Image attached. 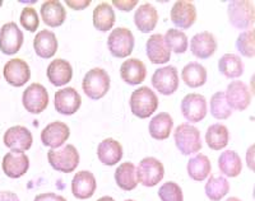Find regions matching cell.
Here are the masks:
<instances>
[{"mask_svg":"<svg viewBox=\"0 0 255 201\" xmlns=\"http://www.w3.org/2000/svg\"><path fill=\"white\" fill-rule=\"evenodd\" d=\"M166 46L170 49V51H174L175 54H184L189 47V41L186 35L183 31L176 28L168 29L166 35L163 36Z\"/></svg>","mask_w":255,"mask_h":201,"instance_id":"8d00e7d4","label":"cell"},{"mask_svg":"<svg viewBox=\"0 0 255 201\" xmlns=\"http://www.w3.org/2000/svg\"><path fill=\"white\" fill-rule=\"evenodd\" d=\"M4 78L10 86L23 87L31 78V69L22 59H12L4 66Z\"/></svg>","mask_w":255,"mask_h":201,"instance_id":"9a60e30c","label":"cell"},{"mask_svg":"<svg viewBox=\"0 0 255 201\" xmlns=\"http://www.w3.org/2000/svg\"><path fill=\"white\" fill-rule=\"evenodd\" d=\"M123 154L124 152H123L122 144L110 138L102 140L97 148V157H99L100 162L106 166L118 164V162L122 161Z\"/></svg>","mask_w":255,"mask_h":201,"instance_id":"484cf974","label":"cell"},{"mask_svg":"<svg viewBox=\"0 0 255 201\" xmlns=\"http://www.w3.org/2000/svg\"><path fill=\"white\" fill-rule=\"evenodd\" d=\"M97 187V182L93 173L88 171H81L73 177L72 193L78 200H87L92 198Z\"/></svg>","mask_w":255,"mask_h":201,"instance_id":"ac0fdd59","label":"cell"},{"mask_svg":"<svg viewBox=\"0 0 255 201\" xmlns=\"http://www.w3.org/2000/svg\"><path fill=\"white\" fill-rule=\"evenodd\" d=\"M226 100L232 109L244 111L249 107L252 102V95L248 86L241 81H234L229 84L225 92Z\"/></svg>","mask_w":255,"mask_h":201,"instance_id":"4fadbf2b","label":"cell"},{"mask_svg":"<svg viewBox=\"0 0 255 201\" xmlns=\"http://www.w3.org/2000/svg\"><path fill=\"white\" fill-rule=\"evenodd\" d=\"M171 20L179 28H190L197 20V9L194 4L184 1V0L176 1L171 9Z\"/></svg>","mask_w":255,"mask_h":201,"instance_id":"e0dca14e","label":"cell"},{"mask_svg":"<svg viewBox=\"0 0 255 201\" xmlns=\"http://www.w3.org/2000/svg\"><path fill=\"white\" fill-rule=\"evenodd\" d=\"M175 144L183 155H190L202 149L199 130L190 124H181L175 129Z\"/></svg>","mask_w":255,"mask_h":201,"instance_id":"3957f363","label":"cell"},{"mask_svg":"<svg viewBox=\"0 0 255 201\" xmlns=\"http://www.w3.org/2000/svg\"><path fill=\"white\" fill-rule=\"evenodd\" d=\"M181 78L189 88H199L207 82V70L199 63H189L184 66Z\"/></svg>","mask_w":255,"mask_h":201,"instance_id":"4dcf8cb0","label":"cell"},{"mask_svg":"<svg viewBox=\"0 0 255 201\" xmlns=\"http://www.w3.org/2000/svg\"><path fill=\"white\" fill-rule=\"evenodd\" d=\"M218 70L229 79L240 78L244 73V63L235 54H225L218 61Z\"/></svg>","mask_w":255,"mask_h":201,"instance_id":"836d02e7","label":"cell"},{"mask_svg":"<svg viewBox=\"0 0 255 201\" xmlns=\"http://www.w3.org/2000/svg\"><path fill=\"white\" fill-rule=\"evenodd\" d=\"M33 201H67V199L54 193H46L37 195Z\"/></svg>","mask_w":255,"mask_h":201,"instance_id":"7bdbcfd3","label":"cell"},{"mask_svg":"<svg viewBox=\"0 0 255 201\" xmlns=\"http://www.w3.org/2000/svg\"><path fill=\"white\" fill-rule=\"evenodd\" d=\"M3 172L9 178H19L26 175L29 168V159L23 153H6L3 158Z\"/></svg>","mask_w":255,"mask_h":201,"instance_id":"ffe728a7","label":"cell"},{"mask_svg":"<svg viewBox=\"0 0 255 201\" xmlns=\"http://www.w3.org/2000/svg\"><path fill=\"white\" fill-rule=\"evenodd\" d=\"M134 43L135 40L130 29L118 27L109 36L108 47L114 58L123 59L128 58L133 52Z\"/></svg>","mask_w":255,"mask_h":201,"instance_id":"5b68a950","label":"cell"},{"mask_svg":"<svg viewBox=\"0 0 255 201\" xmlns=\"http://www.w3.org/2000/svg\"><path fill=\"white\" fill-rule=\"evenodd\" d=\"M40 13L45 24L47 27H52V28L60 27L67 19L65 8H64L60 1H56V0L45 1L41 6Z\"/></svg>","mask_w":255,"mask_h":201,"instance_id":"d4e9b609","label":"cell"},{"mask_svg":"<svg viewBox=\"0 0 255 201\" xmlns=\"http://www.w3.org/2000/svg\"><path fill=\"white\" fill-rule=\"evenodd\" d=\"M181 112L189 122H199L207 115V100L204 96L190 93L181 100Z\"/></svg>","mask_w":255,"mask_h":201,"instance_id":"7c38bea8","label":"cell"},{"mask_svg":"<svg viewBox=\"0 0 255 201\" xmlns=\"http://www.w3.org/2000/svg\"><path fill=\"white\" fill-rule=\"evenodd\" d=\"M225 201H241V200L238 198H229L227 200H225Z\"/></svg>","mask_w":255,"mask_h":201,"instance_id":"c3c4849f","label":"cell"},{"mask_svg":"<svg viewBox=\"0 0 255 201\" xmlns=\"http://www.w3.org/2000/svg\"><path fill=\"white\" fill-rule=\"evenodd\" d=\"M125 201H135V200H125Z\"/></svg>","mask_w":255,"mask_h":201,"instance_id":"f907efd6","label":"cell"},{"mask_svg":"<svg viewBox=\"0 0 255 201\" xmlns=\"http://www.w3.org/2000/svg\"><path fill=\"white\" fill-rule=\"evenodd\" d=\"M206 195L211 201H220L229 194L230 184L226 178L222 176H211L207 180Z\"/></svg>","mask_w":255,"mask_h":201,"instance_id":"d590c367","label":"cell"},{"mask_svg":"<svg viewBox=\"0 0 255 201\" xmlns=\"http://www.w3.org/2000/svg\"><path fill=\"white\" fill-rule=\"evenodd\" d=\"M174 127V120L167 112H161L154 116L149 122V134L156 140H165L170 136Z\"/></svg>","mask_w":255,"mask_h":201,"instance_id":"f1b7e54d","label":"cell"},{"mask_svg":"<svg viewBox=\"0 0 255 201\" xmlns=\"http://www.w3.org/2000/svg\"><path fill=\"white\" fill-rule=\"evenodd\" d=\"M24 36L14 22L5 23L0 29V51L5 55H14L23 45Z\"/></svg>","mask_w":255,"mask_h":201,"instance_id":"30bf717a","label":"cell"},{"mask_svg":"<svg viewBox=\"0 0 255 201\" xmlns=\"http://www.w3.org/2000/svg\"><path fill=\"white\" fill-rule=\"evenodd\" d=\"M0 201H19L18 196L10 191H0Z\"/></svg>","mask_w":255,"mask_h":201,"instance_id":"f6af8a7d","label":"cell"},{"mask_svg":"<svg viewBox=\"0 0 255 201\" xmlns=\"http://www.w3.org/2000/svg\"><path fill=\"white\" fill-rule=\"evenodd\" d=\"M33 138L27 127L13 126L8 129L4 134V144L13 153H24L31 149Z\"/></svg>","mask_w":255,"mask_h":201,"instance_id":"8fae6325","label":"cell"},{"mask_svg":"<svg viewBox=\"0 0 255 201\" xmlns=\"http://www.w3.org/2000/svg\"><path fill=\"white\" fill-rule=\"evenodd\" d=\"M50 166L59 172L70 173L76 170L79 164V153L74 145L68 144L63 148L51 149L47 153Z\"/></svg>","mask_w":255,"mask_h":201,"instance_id":"277c9868","label":"cell"},{"mask_svg":"<svg viewBox=\"0 0 255 201\" xmlns=\"http://www.w3.org/2000/svg\"><path fill=\"white\" fill-rule=\"evenodd\" d=\"M33 49L38 58L50 59L58 51V40L54 32L40 31L33 40Z\"/></svg>","mask_w":255,"mask_h":201,"instance_id":"cb8c5ba5","label":"cell"},{"mask_svg":"<svg viewBox=\"0 0 255 201\" xmlns=\"http://www.w3.org/2000/svg\"><path fill=\"white\" fill-rule=\"evenodd\" d=\"M158 107L156 93L148 87L135 89L130 96V109L138 118H148Z\"/></svg>","mask_w":255,"mask_h":201,"instance_id":"6da1fadb","label":"cell"},{"mask_svg":"<svg viewBox=\"0 0 255 201\" xmlns=\"http://www.w3.org/2000/svg\"><path fill=\"white\" fill-rule=\"evenodd\" d=\"M115 24V12L109 3H101L93 10V26L101 32H108Z\"/></svg>","mask_w":255,"mask_h":201,"instance_id":"f546056e","label":"cell"},{"mask_svg":"<svg viewBox=\"0 0 255 201\" xmlns=\"http://www.w3.org/2000/svg\"><path fill=\"white\" fill-rule=\"evenodd\" d=\"M19 19L20 24H22L28 32H36V29L38 28V24H40L37 12H36L35 8H32V6H26V8H23V10L20 13Z\"/></svg>","mask_w":255,"mask_h":201,"instance_id":"60d3db41","label":"cell"},{"mask_svg":"<svg viewBox=\"0 0 255 201\" xmlns=\"http://www.w3.org/2000/svg\"><path fill=\"white\" fill-rule=\"evenodd\" d=\"M116 185L124 191H131L138 186L136 180V167L131 162H125L115 171Z\"/></svg>","mask_w":255,"mask_h":201,"instance_id":"83f0119b","label":"cell"},{"mask_svg":"<svg viewBox=\"0 0 255 201\" xmlns=\"http://www.w3.org/2000/svg\"><path fill=\"white\" fill-rule=\"evenodd\" d=\"M73 68L69 61L56 59L47 66V78L50 83L55 87H63L72 81Z\"/></svg>","mask_w":255,"mask_h":201,"instance_id":"603a6c76","label":"cell"},{"mask_svg":"<svg viewBox=\"0 0 255 201\" xmlns=\"http://www.w3.org/2000/svg\"><path fill=\"white\" fill-rule=\"evenodd\" d=\"M227 14H229L230 23L235 28L247 29L254 24V4L250 1H245V0L230 1Z\"/></svg>","mask_w":255,"mask_h":201,"instance_id":"52a82bcc","label":"cell"},{"mask_svg":"<svg viewBox=\"0 0 255 201\" xmlns=\"http://www.w3.org/2000/svg\"><path fill=\"white\" fill-rule=\"evenodd\" d=\"M82 88L91 100H101L110 89V77L101 68H93L84 75Z\"/></svg>","mask_w":255,"mask_h":201,"instance_id":"7a4b0ae2","label":"cell"},{"mask_svg":"<svg viewBox=\"0 0 255 201\" xmlns=\"http://www.w3.org/2000/svg\"><path fill=\"white\" fill-rule=\"evenodd\" d=\"M186 171L191 180L194 181H203L207 180L211 173V161L207 155L197 154L191 159H189Z\"/></svg>","mask_w":255,"mask_h":201,"instance_id":"d6a6232c","label":"cell"},{"mask_svg":"<svg viewBox=\"0 0 255 201\" xmlns=\"http://www.w3.org/2000/svg\"><path fill=\"white\" fill-rule=\"evenodd\" d=\"M91 4V0H82V1H73V0H67V5L70 6L74 10H82L86 9Z\"/></svg>","mask_w":255,"mask_h":201,"instance_id":"ee69618b","label":"cell"},{"mask_svg":"<svg viewBox=\"0 0 255 201\" xmlns=\"http://www.w3.org/2000/svg\"><path fill=\"white\" fill-rule=\"evenodd\" d=\"M161 201H184L183 190L176 182L168 181L163 184L158 190Z\"/></svg>","mask_w":255,"mask_h":201,"instance_id":"ab89813d","label":"cell"},{"mask_svg":"<svg viewBox=\"0 0 255 201\" xmlns=\"http://www.w3.org/2000/svg\"><path fill=\"white\" fill-rule=\"evenodd\" d=\"M145 51L152 64H166L171 59V51L166 46L163 36L159 33L152 35L148 38Z\"/></svg>","mask_w":255,"mask_h":201,"instance_id":"7402d4cb","label":"cell"},{"mask_svg":"<svg viewBox=\"0 0 255 201\" xmlns=\"http://www.w3.org/2000/svg\"><path fill=\"white\" fill-rule=\"evenodd\" d=\"M82 98L74 88L59 89L55 93V108L61 115H74L81 108Z\"/></svg>","mask_w":255,"mask_h":201,"instance_id":"2e32d148","label":"cell"},{"mask_svg":"<svg viewBox=\"0 0 255 201\" xmlns=\"http://www.w3.org/2000/svg\"><path fill=\"white\" fill-rule=\"evenodd\" d=\"M218 168L227 177H238L243 170L240 155L235 150H225L218 158Z\"/></svg>","mask_w":255,"mask_h":201,"instance_id":"1f68e13d","label":"cell"},{"mask_svg":"<svg viewBox=\"0 0 255 201\" xmlns=\"http://www.w3.org/2000/svg\"><path fill=\"white\" fill-rule=\"evenodd\" d=\"M134 23L143 33L152 32L158 23V12L152 4H143L136 9L134 14Z\"/></svg>","mask_w":255,"mask_h":201,"instance_id":"4316f807","label":"cell"},{"mask_svg":"<svg viewBox=\"0 0 255 201\" xmlns=\"http://www.w3.org/2000/svg\"><path fill=\"white\" fill-rule=\"evenodd\" d=\"M1 5H3V1H0V6H1Z\"/></svg>","mask_w":255,"mask_h":201,"instance_id":"681fc988","label":"cell"},{"mask_svg":"<svg viewBox=\"0 0 255 201\" xmlns=\"http://www.w3.org/2000/svg\"><path fill=\"white\" fill-rule=\"evenodd\" d=\"M211 113L217 120H226L232 115V108L227 103L225 92H217L212 96Z\"/></svg>","mask_w":255,"mask_h":201,"instance_id":"74e56055","label":"cell"},{"mask_svg":"<svg viewBox=\"0 0 255 201\" xmlns=\"http://www.w3.org/2000/svg\"><path fill=\"white\" fill-rule=\"evenodd\" d=\"M163 176H165V167L153 157L142 159L136 167L138 184H142L145 187H154L158 185V182L162 181Z\"/></svg>","mask_w":255,"mask_h":201,"instance_id":"8992f818","label":"cell"},{"mask_svg":"<svg viewBox=\"0 0 255 201\" xmlns=\"http://www.w3.org/2000/svg\"><path fill=\"white\" fill-rule=\"evenodd\" d=\"M113 5H115L116 8L123 10V12H130L131 9H134V6L138 5V1L133 0V1H122V0H114Z\"/></svg>","mask_w":255,"mask_h":201,"instance_id":"b9f144b4","label":"cell"},{"mask_svg":"<svg viewBox=\"0 0 255 201\" xmlns=\"http://www.w3.org/2000/svg\"><path fill=\"white\" fill-rule=\"evenodd\" d=\"M69 135L70 130L68 125L61 121H55L41 131V141L45 147L58 149L69 139Z\"/></svg>","mask_w":255,"mask_h":201,"instance_id":"5bb4252c","label":"cell"},{"mask_svg":"<svg viewBox=\"0 0 255 201\" xmlns=\"http://www.w3.org/2000/svg\"><path fill=\"white\" fill-rule=\"evenodd\" d=\"M22 103L29 113L37 115L44 112L49 104V93L46 88L40 83H32L23 92Z\"/></svg>","mask_w":255,"mask_h":201,"instance_id":"ba28073f","label":"cell"},{"mask_svg":"<svg viewBox=\"0 0 255 201\" xmlns=\"http://www.w3.org/2000/svg\"><path fill=\"white\" fill-rule=\"evenodd\" d=\"M152 86L161 95H174L179 88V73L176 68L168 65L157 69L152 75Z\"/></svg>","mask_w":255,"mask_h":201,"instance_id":"9c48e42d","label":"cell"},{"mask_svg":"<svg viewBox=\"0 0 255 201\" xmlns=\"http://www.w3.org/2000/svg\"><path fill=\"white\" fill-rule=\"evenodd\" d=\"M247 162L250 170L254 171V145H252V147L249 148V150H248Z\"/></svg>","mask_w":255,"mask_h":201,"instance_id":"bcb514c9","label":"cell"},{"mask_svg":"<svg viewBox=\"0 0 255 201\" xmlns=\"http://www.w3.org/2000/svg\"><path fill=\"white\" fill-rule=\"evenodd\" d=\"M190 50L195 58L208 59L217 50V41L211 32H200L191 38Z\"/></svg>","mask_w":255,"mask_h":201,"instance_id":"d6986e66","label":"cell"},{"mask_svg":"<svg viewBox=\"0 0 255 201\" xmlns=\"http://www.w3.org/2000/svg\"><path fill=\"white\" fill-rule=\"evenodd\" d=\"M120 77L129 86H138L144 82L145 77H147V68L142 60L128 59L122 64Z\"/></svg>","mask_w":255,"mask_h":201,"instance_id":"44dd1931","label":"cell"},{"mask_svg":"<svg viewBox=\"0 0 255 201\" xmlns=\"http://www.w3.org/2000/svg\"><path fill=\"white\" fill-rule=\"evenodd\" d=\"M236 49L245 58H254L255 55V38L254 29L243 32L236 40Z\"/></svg>","mask_w":255,"mask_h":201,"instance_id":"f35d334b","label":"cell"},{"mask_svg":"<svg viewBox=\"0 0 255 201\" xmlns=\"http://www.w3.org/2000/svg\"><path fill=\"white\" fill-rule=\"evenodd\" d=\"M230 140L229 130L222 124H213L206 132V141L212 150H221L227 147Z\"/></svg>","mask_w":255,"mask_h":201,"instance_id":"e575fe53","label":"cell"},{"mask_svg":"<svg viewBox=\"0 0 255 201\" xmlns=\"http://www.w3.org/2000/svg\"><path fill=\"white\" fill-rule=\"evenodd\" d=\"M97 201H115V200H114L111 196H102V198H100Z\"/></svg>","mask_w":255,"mask_h":201,"instance_id":"7dc6e473","label":"cell"}]
</instances>
